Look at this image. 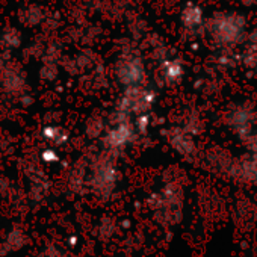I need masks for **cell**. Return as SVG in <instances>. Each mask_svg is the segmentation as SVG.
Masks as SVG:
<instances>
[{"label": "cell", "instance_id": "obj_1", "mask_svg": "<svg viewBox=\"0 0 257 257\" xmlns=\"http://www.w3.org/2000/svg\"><path fill=\"white\" fill-rule=\"evenodd\" d=\"M246 22L237 13H216L207 23L206 29L218 47L231 49L245 40Z\"/></svg>", "mask_w": 257, "mask_h": 257}, {"label": "cell", "instance_id": "obj_2", "mask_svg": "<svg viewBox=\"0 0 257 257\" xmlns=\"http://www.w3.org/2000/svg\"><path fill=\"white\" fill-rule=\"evenodd\" d=\"M156 94L144 86H131L125 88L121 95L116 110L113 113V122L131 119L132 113H144L155 103Z\"/></svg>", "mask_w": 257, "mask_h": 257}, {"label": "cell", "instance_id": "obj_3", "mask_svg": "<svg viewBox=\"0 0 257 257\" xmlns=\"http://www.w3.org/2000/svg\"><path fill=\"white\" fill-rule=\"evenodd\" d=\"M115 76L124 88L143 86L146 82V68L141 58L132 50L124 49L115 64Z\"/></svg>", "mask_w": 257, "mask_h": 257}, {"label": "cell", "instance_id": "obj_4", "mask_svg": "<svg viewBox=\"0 0 257 257\" xmlns=\"http://www.w3.org/2000/svg\"><path fill=\"white\" fill-rule=\"evenodd\" d=\"M255 121H257V113H255L254 107L249 104H245V103L234 106L227 115L228 125L237 134V137L240 140H243L245 137H248L249 134L254 132Z\"/></svg>", "mask_w": 257, "mask_h": 257}, {"label": "cell", "instance_id": "obj_5", "mask_svg": "<svg viewBox=\"0 0 257 257\" xmlns=\"http://www.w3.org/2000/svg\"><path fill=\"white\" fill-rule=\"evenodd\" d=\"M137 138V128L135 124L131 121H116L113 122L112 128L106 132L103 138V144L109 152H116L124 149L131 143H134Z\"/></svg>", "mask_w": 257, "mask_h": 257}, {"label": "cell", "instance_id": "obj_6", "mask_svg": "<svg viewBox=\"0 0 257 257\" xmlns=\"http://www.w3.org/2000/svg\"><path fill=\"white\" fill-rule=\"evenodd\" d=\"M116 170L110 161V156L97 158L92 173V186L100 194H109L115 185Z\"/></svg>", "mask_w": 257, "mask_h": 257}, {"label": "cell", "instance_id": "obj_7", "mask_svg": "<svg viewBox=\"0 0 257 257\" xmlns=\"http://www.w3.org/2000/svg\"><path fill=\"white\" fill-rule=\"evenodd\" d=\"M0 85L5 89V92L11 95H22L26 89V77L23 71L14 68L13 65L0 70Z\"/></svg>", "mask_w": 257, "mask_h": 257}, {"label": "cell", "instance_id": "obj_8", "mask_svg": "<svg viewBox=\"0 0 257 257\" xmlns=\"http://www.w3.org/2000/svg\"><path fill=\"white\" fill-rule=\"evenodd\" d=\"M189 132H186L183 127H174L168 132V141L171 147L180 153L182 156H191L195 152V141Z\"/></svg>", "mask_w": 257, "mask_h": 257}, {"label": "cell", "instance_id": "obj_9", "mask_svg": "<svg viewBox=\"0 0 257 257\" xmlns=\"http://www.w3.org/2000/svg\"><path fill=\"white\" fill-rule=\"evenodd\" d=\"M180 20H182V25L185 26V29L192 32V34H195L198 29H201L204 26L203 11L198 5H194V4H188L182 10Z\"/></svg>", "mask_w": 257, "mask_h": 257}, {"label": "cell", "instance_id": "obj_10", "mask_svg": "<svg viewBox=\"0 0 257 257\" xmlns=\"http://www.w3.org/2000/svg\"><path fill=\"white\" fill-rule=\"evenodd\" d=\"M161 73L167 83H177L183 77V65L179 59H164L161 62Z\"/></svg>", "mask_w": 257, "mask_h": 257}, {"label": "cell", "instance_id": "obj_11", "mask_svg": "<svg viewBox=\"0 0 257 257\" xmlns=\"http://www.w3.org/2000/svg\"><path fill=\"white\" fill-rule=\"evenodd\" d=\"M46 19H47V16H46L44 10L37 7V5L28 7V8L22 10L20 14H19V20L25 26H29V28L41 25L43 22H46Z\"/></svg>", "mask_w": 257, "mask_h": 257}, {"label": "cell", "instance_id": "obj_12", "mask_svg": "<svg viewBox=\"0 0 257 257\" xmlns=\"http://www.w3.org/2000/svg\"><path fill=\"white\" fill-rule=\"evenodd\" d=\"M43 137L56 146H64L68 141V134L64 131V128H61L59 125H55V124H49L43 128Z\"/></svg>", "mask_w": 257, "mask_h": 257}, {"label": "cell", "instance_id": "obj_13", "mask_svg": "<svg viewBox=\"0 0 257 257\" xmlns=\"http://www.w3.org/2000/svg\"><path fill=\"white\" fill-rule=\"evenodd\" d=\"M22 44V34L16 28H8L0 35V46L5 50L17 49Z\"/></svg>", "mask_w": 257, "mask_h": 257}, {"label": "cell", "instance_id": "obj_14", "mask_svg": "<svg viewBox=\"0 0 257 257\" xmlns=\"http://www.w3.org/2000/svg\"><path fill=\"white\" fill-rule=\"evenodd\" d=\"M103 131H104V121L98 115L91 116L85 124V134L88 138H97L103 134Z\"/></svg>", "mask_w": 257, "mask_h": 257}, {"label": "cell", "instance_id": "obj_15", "mask_svg": "<svg viewBox=\"0 0 257 257\" xmlns=\"http://www.w3.org/2000/svg\"><path fill=\"white\" fill-rule=\"evenodd\" d=\"M183 128L186 132H189L191 135H197L201 128H203V121L200 118V115L197 112H191L186 118H185V124Z\"/></svg>", "mask_w": 257, "mask_h": 257}, {"label": "cell", "instance_id": "obj_16", "mask_svg": "<svg viewBox=\"0 0 257 257\" xmlns=\"http://www.w3.org/2000/svg\"><path fill=\"white\" fill-rule=\"evenodd\" d=\"M242 62L246 67L257 70V40H252L251 44L246 47L245 53L242 55Z\"/></svg>", "mask_w": 257, "mask_h": 257}, {"label": "cell", "instance_id": "obj_17", "mask_svg": "<svg viewBox=\"0 0 257 257\" xmlns=\"http://www.w3.org/2000/svg\"><path fill=\"white\" fill-rule=\"evenodd\" d=\"M62 58V46L59 43H53L50 44L43 55V61L44 62H52V64H58Z\"/></svg>", "mask_w": 257, "mask_h": 257}, {"label": "cell", "instance_id": "obj_18", "mask_svg": "<svg viewBox=\"0 0 257 257\" xmlns=\"http://www.w3.org/2000/svg\"><path fill=\"white\" fill-rule=\"evenodd\" d=\"M74 59H76L80 71L82 70H88V68H91L95 64V55L91 50H82Z\"/></svg>", "mask_w": 257, "mask_h": 257}, {"label": "cell", "instance_id": "obj_19", "mask_svg": "<svg viewBox=\"0 0 257 257\" xmlns=\"http://www.w3.org/2000/svg\"><path fill=\"white\" fill-rule=\"evenodd\" d=\"M58 73H59L58 71V64H52V62H44L43 67H41V70H40L41 79L49 80V82L55 80L58 77Z\"/></svg>", "mask_w": 257, "mask_h": 257}, {"label": "cell", "instance_id": "obj_20", "mask_svg": "<svg viewBox=\"0 0 257 257\" xmlns=\"http://www.w3.org/2000/svg\"><path fill=\"white\" fill-rule=\"evenodd\" d=\"M147 125H149V116L147 113H140L137 116V121H135V128H137V132L140 134H146L147 132Z\"/></svg>", "mask_w": 257, "mask_h": 257}, {"label": "cell", "instance_id": "obj_21", "mask_svg": "<svg viewBox=\"0 0 257 257\" xmlns=\"http://www.w3.org/2000/svg\"><path fill=\"white\" fill-rule=\"evenodd\" d=\"M23 240H25V237H23V234H22L20 231H14V233H11V236L8 237V243H10L11 251H14L16 248L22 246V245H23Z\"/></svg>", "mask_w": 257, "mask_h": 257}, {"label": "cell", "instance_id": "obj_22", "mask_svg": "<svg viewBox=\"0 0 257 257\" xmlns=\"http://www.w3.org/2000/svg\"><path fill=\"white\" fill-rule=\"evenodd\" d=\"M242 141L248 146V149L251 150V153H255V155H257V132L249 134V135L245 137Z\"/></svg>", "mask_w": 257, "mask_h": 257}, {"label": "cell", "instance_id": "obj_23", "mask_svg": "<svg viewBox=\"0 0 257 257\" xmlns=\"http://www.w3.org/2000/svg\"><path fill=\"white\" fill-rule=\"evenodd\" d=\"M43 161L46 162H53V161H58V155L53 152V150H44L43 155H41Z\"/></svg>", "mask_w": 257, "mask_h": 257}, {"label": "cell", "instance_id": "obj_24", "mask_svg": "<svg viewBox=\"0 0 257 257\" xmlns=\"http://www.w3.org/2000/svg\"><path fill=\"white\" fill-rule=\"evenodd\" d=\"M20 103H22L23 106H29V104L32 103V97H31L29 94L23 92V94L20 95Z\"/></svg>", "mask_w": 257, "mask_h": 257}, {"label": "cell", "instance_id": "obj_25", "mask_svg": "<svg viewBox=\"0 0 257 257\" xmlns=\"http://www.w3.org/2000/svg\"><path fill=\"white\" fill-rule=\"evenodd\" d=\"M240 2H242L245 7H251V5L257 4V0H240Z\"/></svg>", "mask_w": 257, "mask_h": 257}]
</instances>
